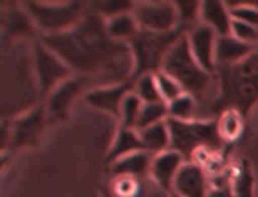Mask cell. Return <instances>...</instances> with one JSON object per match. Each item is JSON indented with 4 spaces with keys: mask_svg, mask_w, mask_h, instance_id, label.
Segmentation results:
<instances>
[{
    "mask_svg": "<svg viewBox=\"0 0 258 197\" xmlns=\"http://www.w3.org/2000/svg\"><path fill=\"white\" fill-rule=\"evenodd\" d=\"M44 44L82 77L104 75L116 84L133 79V54L127 44L116 42L106 30V20L87 12L74 29L57 35H44Z\"/></svg>",
    "mask_w": 258,
    "mask_h": 197,
    "instance_id": "6da1fadb",
    "label": "cell"
},
{
    "mask_svg": "<svg viewBox=\"0 0 258 197\" xmlns=\"http://www.w3.org/2000/svg\"><path fill=\"white\" fill-rule=\"evenodd\" d=\"M216 79L218 97L213 102L215 114L235 109L246 117L258 102V49L240 64L216 69Z\"/></svg>",
    "mask_w": 258,
    "mask_h": 197,
    "instance_id": "7a4b0ae2",
    "label": "cell"
},
{
    "mask_svg": "<svg viewBox=\"0 0 258 197\" xmlns=\"http://www.w3.org/2000/svg\"><path fill=\"white\" fill-rule=\"evenodd\" d=\"M188 34L184 27H178L173 32H148L141 30L131 42L129 49L133 54V80L144 74H158L163 69L164 59L179 39Z\"/></svg>",
    "mask_w": 258,
    "mask_h": 197,
    "instance_id": "3957f363",
    "label": "cell"
},
{
    "mask_svg": "<svg viewBox=\"0 0 258 197\" xmlns=\"http://www.w3.org/2000/svg\"><path fill=\"white\" fill-rule=\"evenodd\" d=\"M161 70L166 72L168 75H171L174 80H178L184 92L193 95L198 102L201 97L206 95V92L210 90V87L215 80V74L206 72L196 62L191 50H189L186 35L183 39H179L176 45L168 52Z\"/></svg>",
    "mask_w": 258,
    "mask_h": 197,
    "instance_id": "277c9868",
    "label": "cell"
},
{
    "mask_svg": "<svg viewBox=\"0 0 258 197\" xmlns=\"http://www.w3.org/2000/svg\"><path fill=\"white\" fill-rule=\"evenodd\" d=\"M168 124L171 131V149L181 154L186 162L193 159L198 150H211L218 154V150L226 146L218 134L216 119H210V121L168 119Z\"/></svg>",
    "mask_w": 258,
    "mask_h": 197,
    "instance_id": "5b68a950",
    "label": "cell"
},
{
    "mask_svg": "<svg viewBox=\"0 0 258 197\" xmlns=\"http://www.w3.org/2000/svg\"><path fill=\"white\" fill-rule=\"evenodd\" d=\"M25 10L30 14V17L40 30H44L45 35H57L64 34L67 30L74 29L81 19L82 5L79 2L69 4H27Z\"/></svg>",
    "mask_w": 258,
    "mask_h": 197,
    "instance_id": "8992f818",
    "label": "cell"
},
{
    "mask_svg": "<svg viewBox=\"0 0 258 197\" xmlns=\"http://www.w3.org/2000/svg\"><path fill=\"white\" fill-rule=\"evenodd\" d=\"M45 129V112L42 107H35L12 122L4 124V149H25L37 147L40 136Z\"/></svg>",
    "mask_w": 258,
    "mask_h": 197,
    "instance_id": "52a82bcc",
    "label": "cell"
},
{
    "mask_svg": "<svg viewBox=\"0 0 258 197\" xmlns=\"http://www.w3.org/2000/svg\"><path fill=\"white\" fill-rule=\"evenodd\" d=\"M133 15L139 29L148 32H173L179 25L178 12L171 2H139L134 4Z\"/></svg>",
    "mask_w": 258,
    "mask_h": 197,
    "instance_id": "ba28073f",
    "label": "cell"
},
{
    "mask_svg": "<svg viewBox=\"0 0 258 197\" xmlns=\"http://www.w3.org/2000/svg\"><path fill=\"white\" fill-rule=\"evenodd\" d=\"M35 70H37L39 87L42 92H52L64 80L71 79V67L50 50L45 44L35 45Z\"/></svg>",
    "mask_w": 258,
    "mask_h": 197,
    "instance_id": "9c48e42d",
    "label": "cell"
},
{
    "mask_svg": "<svg viewBox=\"0 0 258 197\" xmlns=\"http://www.w3.org/2000/svg\"><path fill=\"white\" fill-rule=\"evenodd\" d=\"M133 90H134V80H126V82H119V84L99 85L92 90H87L84 98L91 107L119 119L122 102H124V98Z\"/></svg>",
    "mask_w": 258,
    "mask_h": 197,
    "instance_id": "30bf717a",
    "label": "cell"
},
{
    "mask_svg": "<svg viewBox=\"0 0 258 197\" xmlns=\"http://www.w3.org/2000/svg\"><path fill=\"white\" fill-rule=\"evenodd\" d=\"M211 180L208 170L200 164L184 162L174 179L171 192L179 197H208Z\"/></svg>",
    "mask_w": 258,
    "mask_h": 197,
    "instance_id": "8fae6325",
    "label": "cell"
},
{
    "mask_svg": "<svg viewBox=\"0 0 258 197\" xmlns=\"http://www.w3.org/2000/svg\"><path fill=\"white\" fill-rule=\"evenodd\" d=\"M186 37H188L189 50H191L196 62H198L206 72L215 74L216 72L215 52H216V40H218V35L210 27H206L203 24H198L188 30Z\"/></svg>",
    "mask_w": 258,
    "mask_h": 197,
    "instance_id": "7c38bea8",
    "label": "cell"
},
{
    "mask_svg": "<svg viewBox=\"0 0 258 197\" xmlns=\"http://www.w3.org/2000/svg\"><path fill=\"white\" fill-rule=\"evenodd\" d=\"M86 82H87V77L67 79L50 92L49 104H47V116L50 117V121H55V122L64 121L72 106V102L76 101V97L84 92Z\"/></svg>",
    "mask_w": 258,
    "mask_h": 197,
    "instance_id": "4fadbf2b",
    "label": "cell"
},
{
    "mask_svg": "<svg viewBox=\"0 0 258 197\" xmlns=\"http://www.w3.org/2000/svg\"><path fill=\"white\" fill-rule=\"evenodd\" d=\"M184 162H186V160H184L181 154L169 149L166 152H161L153 157L149 177L166 190H171L174 179H176L179 169L183 167Z\"/></svg>",
    "mask_w": 258,
    "mask_h": 197,
    "instance_id": "5bb4252c",
    "label": "cell"
},
{
    "mask_svg": "<svg viewBox=\"0 0 258 197\" xmlns=\"http://www.w3.org/2000/svg\"><path fill=\"white\" fill-rule=\"evenodd\" d=\"M256 47L248 44L240 42L233 35H225V37H218L216 40V69H223V67H233L240 62H243L246 57H250Z\"/></svg>",
    "mask_w": 258,
    "mask_h": 197,
    "instance_id": "9a60e30c",
    "label": "cell"
},
{
    "mask_svg": "<svg viewBox=\"0 0 258 197\" xmlns=\"http://www.w3.org/2000/svg\"><path fill=\"white\" fill-rule=\"evenodd\" d=\"M200 24L210 27L218 37H225V35H231L233 17L228 5L223 2H201Z\"/></svg>",
    "mask_w": 258,
    "mask_h": 197,
    "instance_id": "2e32d148",
    "label": "cell"
},
{
    "mask_svg": "<svg viewBox=\"0 0 258 197\" xmlns=\"http://www.w3.org/2000/svg\"><path fill=\"white\" fill-rule=\"evenodd\" d=\"M153 157L154 155L146 152V150H138V152L127 154L111 164V172L114 175H129V177L136 179L149 177Z\"/></svg>",
    "mask_w": 258,
    "mask_h": 197,
    "instance_id": "e0dca14e",
    "label": "cell"
},
{
    "mask_svg": "<svg viewBox=\"0 0 258 197\" xmlns=\"http://www.w3.org/2000/svg\"><path fill=\"white\" fill-rule=\"evenodd\" d=\"M138 132L141 137L143 149L149 154L158 155L171 149V131H169L168 121L154 124V126L141 129Z\"/></svg>",
    "mask_w": 258,
    "mask_h": 197,
    "instance_id": "ac0fdd59",
    "label": "cell"
},
{
    "mask_svg": "<svg viewBox=\"0 0 258 197\" xmlns=\"http://www.w3.org/2000/svg\"><path fill=\"white\" fill-rule=\"evenodd\" d=\"M106 30L109 34L111 39H114L116 42L129 44L136 35L141 32L139 24L133 12H124L119 14L116 17L106 19Z\"/></svg>",
    "mask_w": 258,
    "mask_h": 197,
    "instance_id": "d6986e66",
    "label": "cell"
},
{
    "mask_svg": "<svg viewBox=\"0 0 258 197\" xmlns=\"http://www.w3.org/2000/svg\"><path fill=\"white\" fill-rule=\"evenodd\" d=\"M138 150H144L139 132L136 129H127L119 126L114 141H112V146L109 152H107V160H109V164H112L114 160L124 157L127 154L138 152Z\"/></svg>",
    "mask_w": 258,
    "mask_h": 197,
    "instance_id": "ffe728a7",
    "label": "cell"
},
{
    "mask_svg": "<svg viewBox=\"0 0 258 197\" xmlns=\"http://www.w3.org/2000/svg\"><path fill=\"white\" fill-rule=\"evenodd\" d=\"M216 127H218L221 141L225 144H231L238 141L241 134H243L245 117L238 111H235V109H226V111L220 112L218 117H216Z\"/></svg>",
    "mask_w": 258,
    "mask_h": 197,
    "instance_id": "44dd1931",
    "label": "cell"
},
{
    "mask_svg": "<svg viewBox=\"0 0 258 197\" xmlns=\"http://www.w3.org/2000/svg\"><path fill=\"white\" fill-rule=\"evenodd\" d=\"M231 187L235 197H255V177L246 160H241L231 177Z\"/></svg>",
    "mask_w": 258,
    "mask_h": 197,
    "instance_id": "7402d4cb",
    "label": "cell"
},
{
    "mask_svg": "<svg viewBox=\"0 0 258 197\" xmlns=\"http://www.w3.org/2000/svg\"><path fill=\"white\" fill-rule=\"evenodd\" d=\"M196 112H198V101L189 94H184L168 104V119L173 121H195Z\"/></svg>",
    "mask_w": 258,
    "mask_h": 197,
    "instance_id": "603a6c76",
    "label": "cell"
},
{
    "mask_svg": "<svg viewBox=\"0 0 258 197\" xmlns=\"http://www.w3.org/2000/svg\"><path fill=\"white\" fill-rule=\"evenodd\" d=\"M134 94H136L144 104L161 102V94L156 82V74H144L134 79ZM164 102V101H163Z\"/></svg>",
    "mask_w": 258,
    "mask_h": 197,
    "instance_id": "cb8c5ba5",
    "label": "cell"
},
{
    "mask_svg": "<svg viewBox=\"0 0 258 197\" xmlns=\"http://www.w3.org/2000/svg\"><path fill=\"white\" fill-rule=\"evenodd\" d=\"M144 102L139 98L134 90L129 94L124 102L121 106V114H119V122L121 127H127V129H136L138 131V122H139V116H141Z\"/></svg>",
    "mask_w": 258,
    "mask_h": 197,
    "instance_id": "d4e9b609",
    "label": "cell"
},
{
    "mask_svg": "<svg viewBox=\"0 0 258 197\" xmlns=\"http://www.w3.org/2000/svg\"><path fill=\"white\" fill-rule=\"evenodd\" d=\"M168 104L166 102H153V104H144L141 116H139V122H138V131L141 129H146L149 126H154V124L164 122L168 121Z\"/></svg>",
    "mask_w": 258,
    "mask_h": 197,
    "instance_id": "484cf974",
    "label": "cell"
},
{
    "mask_svg": "<svg viewBox=\"0 0 258 197\" xmlns=\"http://www.w3.org/2000/svg\"><path fill=\"white\" fill-rule=\"evenodd\" d=\"M143 179L129 177V175H116L112 180V195L114 197H139Z\"/></svg>",
    "mask_w": 258,
    "mask_h": 197,
    "instance_id": "4316f807",
    "label": "cell"
},
{
    "mask_svg": "<svg viewBox=\"0 0 258 197\" xmlns=\"http://www.w3.org/2000/svg\"><path fill=\"white\" fill-rule=\"evenodd\" d=\"M156 82H158V87H159V94H161V98L166 104L176 101L178 97L184 95L186 92L181 85H179L178 80H174L171 75H168L166 72H158L156 74Z\"/></svg>",
    "mask_w": 258,
    "mask_h": 197,
    "instance_id": "83f0119b",
    "label": "cell"
},
{
    "mask_svg": "<svg viewBox=\"0 0 258 197\" xmlns=\"http://www.w3.org/2000/svg\"><path fill=\"white\" fill-rule=\"evenodd\" d=\"M231 12V17L233 20H238V22L243 24H250L258 27V5L256 2H245V4H226Z\"/></svg>",
    "mask_w": 258,
    "mask_h": 197,
    "instance_id": "f1b7e54d",
    "label": "cell"
},
{
    "mask_svg": "<svg viewBox=\"0 0 258 197\" xmlns=\"http://www.w3.org/2000/svg\"><path fill=\"white\" fill-rule=\"evenodd\" d=\"M176 7L179 25L186 27V25H198L200 22V10H201V2H174Z\"/></svg>",
    "mask_w": 258,
    "mask_h": 197,
    "instance_id": "f546056e",
    "label": "cell"
},
{
    "mask_svg": "<svg viewBox=\"0 0 258 197\" xmlns=\"http://www.w3.org/2000/svg\"><path fill=\"white\" fill-rule=\"evenodd\" d=\"M231 35L243 44L253 45V47L258 45V27H255V25L233 20V25H231Z\"/></svg>",
    "mask_w": 258,
    "mask_h": 197,
    "instance_id": "4dcf8cb0",
    "label": "cell"
},
{
    "mask_svg": "<svg viewBox=\"0 0 258 197\" xmlns=\"http://www.w3.org/2000/svg\"><path fill=\"white\" fill-rule=\"evenodd\" d=\"M133 7H134V4L131 2H99V4L92 5L94 12L107 19L116 17V15L124 14V12H133Z\"/></svg>",
    "mask_w": 258,
    "mask_h": 197,
    "instance_id": "1f68e13d",
    "label": "cell"
},
{
    "mask_svg": "<svg viewBox=\"0 0 258 197\" xmlns=\"http://www.w3.org/2000/svg\"><path fill=\"white\" fill-rule=\"evenodd\" d=\"M208 197H235L231 180H228L226 177H220V175L216 180H211V189L208 192Z\"/></svg>",
    "mask_w": 258,
    "mask_h": 197,
    "instance_id": "d6a6232c",
    "label": "cell"
},
{
    "mask_svg": "<svg viewBox=\"0 0 258 197\" xmlns=\"http://www.w3.org/2000/svg\"><path fill=\"white\" fill-rule=\"evenodd\" d=\"M173 192L171 190H166L164 187H161L159 184H156L151 177L143 179V185H141V194L139 197H171Z\"/></svg>",
    "mask_w": 258,
    "mask_h": 197,
    "instance_id": "836d02e7",
    "label": "cell"
},
{
    "mask_svg": "<svg viewBox=\"0 0 258 197\" xmlns=\"http://www.w3.org/2000/svg\"><path fill=\"white\" fill-rule=\"evenodd\" d=\"M107 197H114V195H112V194H107Z\"/></svg>",
    "mask_w": 258,
    "mask_h": 197,
    "instance_id": "e575fe53",
    "label": "cell"
},
{
    "mask_svg": "<svg viewBox=\"0 0 258 197\" xmlns=\"http://www.w3.org/2000/svg\"><path fill=\"white\" fill-rule=\"evenodd\" d=\"M171 197H179V195H176V194H173V195H171Z\"/></svg>",
    "mask_w": 258,
    "mask_h": 197,
    "instance_id": "d590c367",
    "label": "cell"
}]
</instances>
